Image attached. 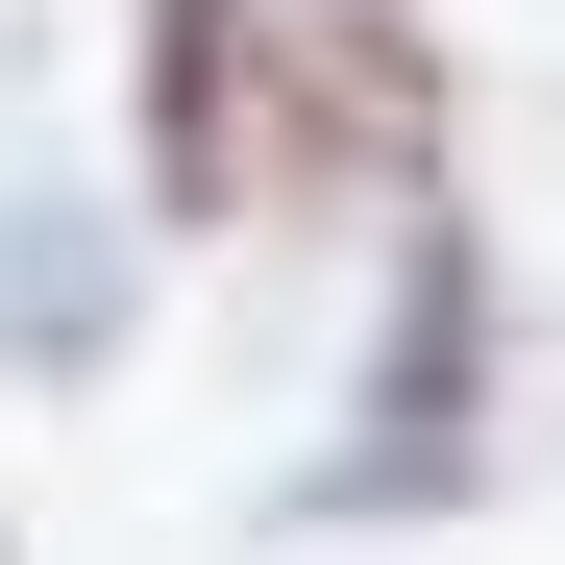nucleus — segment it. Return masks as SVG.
I'll return each mask as SVG.
<instances>
[{"mask_svg": "<svg viewBox=\"0 0 565 565\" xmlns=\"http://www.w3.org/2000/svg\"><path fill=\"white\" fill-rule=\"evenodd\" d=\"M246 74H270V0H148V198L172 222H246Z\"/></svg>", "mask_w": 565, "mask_h": 565, "instance_id": "nucleus-3", "label": "nucleus"}, {"mask_svg": "<svg viewBox=\"0 0 565 565\" xmlns=\"http://www.w3.org/2000/svg\"><path fill=\"white\" fill-rule=\"evenodd\" d=\"M467 369H492V246H467V222H418L394 394H369V443H320V467H296V516H418V492H467Z\"/></svg>", "mask_w": 565, "mask_h": 565, "instance_id": "nucleus-2", "label": "nucleus"}, {"mask_svg": "<svg viewBox=\"0 0 565 565\" xmlns=\"http://www.w3.org/2000/svg\"><path fill=\"white\" fill-rule=\"evenodd\" d=\"M418 148H443V50L394 25V0L270 25V74H246V198H418Z\"/></svg>", "mask_w": 565, "mask_h": 565, "instance_id": "nucleus-1", "label": "nucleus"}, {"mask_svg": "<svg viewBox=\"0 0 565 565\" xmlns=\"http://www.w3.org/2000/svg\"><path fill=\"white\" fill-rule=\"evenodd\" d=\"M124 320H148V270H124L99 198H0V369H50V394H74Z\"/></svg>", "mask_w": 565, "mask_h": 565, "instance_id": "nucleus-4", "label": "nucleus"}]
</instances>
